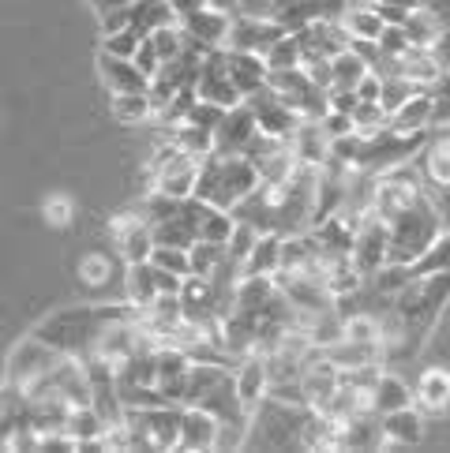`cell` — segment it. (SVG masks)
Listing matches in <instances>:
<instances>
[{
	"label": "cell",
	"instance_id": "cell-1",
	"mask_svg": "<svg viewBox=\"0 0 450 453\" xmlns=\"http://www.w3.org/2000/svg\"><path fill=\"white\" fill-rule=\"evenodd\" d=\"M143 315L132 303H98V307H72V311H57L38 326V334L45 342H53L64 356H79V360H90L94 349H98L102 334L112 322L136 319Z\"/></svg>",
	"mask_w": 450,
	"mask_h": 453
},
{
	"label": "cell",
	"instance_id": "cell-2",
	"mask_svg": "<svg viewBox=\"0 0 450 453\" xmlns=\"http://www.w3.org/2000/svg\"><path fill=\"white\" fill-rule=\"evenodd\" d=\"M446 300H450V270L424 273V278H413L406 288H398L394 315L401 322V352L421 349V342L439 322Z\"/></svg>",
	"mask_w": 450,
	"mask_h": 453
},
{
	"label": "cell",
	"instance_id": "cell-3",
	"mask_svg": "<svg viewBox=\"0 0 450 453\" xmlns=\"http://www.w3.org/2000/svg\"><path fill=\"white\" fill-rule=\"evenodd\" d=\"M312 416H315V404L267 397L248 416L244 449H304L308 446Z\"/></svg>",
	"mask_w": 450,
	"mask_h": 453
},
{
	"label": "cell",
	"instance_id": "cell-4",
	"mask_svg": "<svg viewBox=\"0 0 450 453\" xmlns=\"http://www.w3.org/2000/svg\"><path fill=\"white\" fill-rule=\"evenodd\" d=\"M391 225V244H387V266H413L431 244L439 240V233L446 229V218L439 210V199L424 191L416 196L406 210L387 221Z\"/></svg>",
	"mask_w": 450,
	"mask_h": 453
},
{
	"label": "cell",
	"instance_id": "cell-5",
	"mask_svg": "<svg viewBox=\"0 0 450 453\" xmlns=\"http://www.w3.org/2000/svg\"><path fill=\"white\" fill-rule=\"evenodd\" d=\"M260 173L244 154H206L199 161V176H196V199L211 203L218 210H233L244 203L255 188H260Z\"/></svg>",
	"mask_w": 450,
	"mask_h": 453
},
{
	"label": "cell",
	"instance_id": "cell-6",
	"mask_svg": "<svg viewBox=\"0 0 450 453\" xmlns=\"http://www.w3.org/2000/svg\"><path fill=\"white\" fill-rule=\"evenodd\" d=\"M64 360V352L53 345V342H45V337L35 330V334H27L23 342H15V349L8 352V364H4V386L15 394V397H23L27 394V386H35L42 375H50V371Z\"/></svg>",
	"mask_w": 450,
	"mask_h": 453
},
{
	"label": "cell",
	"instance_id": "cell-7",
	"mask_svg": "<svg viewBox=\"0 0 450 453\" xmlns=\"http://www.w3.org/2000/svg\"><path fill=\"white\" fill-rule=\"evenodd\" d=\"M387 244H391L387 218H379L372 206H364L361 214L353 218V255H349L364 281L387 266Z\"/></svg>",
	"mask_w": 450,
	"mask_h": 453
},
{
	"label": "cell",
	"instance_id": "cell-8",
	"mask_svg": "<svg viewBox=\"0 0 450 453\" xmlns=\"http://www.w3.org/2000/svg\"><path fill=\"white\" fill-rule=\"evenodd\" d=\"M109 236L112 248H117L120 263H147L154 251V229L147 218H139L136 210H120V214L109 218Z\"/></svg>",
	"mask_w": 450,
	"mask_h": 453
},
{
	"label": "cell",
	"instance_id": "cell-9",
	"mask_svg": "<svg viewBox=\"0 0 450 453\" xmlns=\"http://www.w3.org/2000/svg\"><path fill=\"white\" fill-rule=\"evenodd\" d=\"M181 285H184L181 278L158 270L151 258L147 263H128L124 266V300L132 307H139V311H147L162 293H181Z\"/></svg>",
	"mask_w": 450,
	"mask_h": 453
},
{
	"label": "cell",
	"instance_id": "cell-10",
	"mask_svg": "<svg viewBox=\"0 0 450 453\" xmlns=\"http://www.w3.org/2000/svg\"><path fill=\"white\" fill-rule=\"evenodd\" d=\"M416 169L436 199H450V127H431L424 147L416 150Z\"/></svg>",
	"mask_w": 450,
	"mask_h": 453
},
{
	"label": "cell",
	"instance_id": "cell-11",
	"mask_svg": "<svg viewBox=\"0 0 450 453\" xmlns=\"http://www.w3.org/2000/svg\"><path fill=\"white\" fill-rule=\"evenodd\" d=\"M181 30L191 45H199L203 53L211 50H225V42H229V30H233V15L229 12H218L214 4H206L191 15H181Z\"/></svg>",
	"mask_w": 450,
	"mask_h": 453
},
{
	"label": "cell",
	"instance_id": "cell-12",
	"mask_svg": "<svg viewBox=\"0 0 450 453\" xmlns=\"http://www.w3.org/2000/svg\"><path fill=\"white\" fill-rule=\"evenodd\" d=\"M248 109L255 112V120H260V132L267 135H282V139H293V132L300 127V112L289 105L282 94H275L270 87H263L260 94H252V98H244Z\"/></svg>",
	"mask_w": 450,
	"mask_h": 453
},
{
	"label": "cell",
	"instance_id": "cell-13",
	"mask_svg": "<svg viewBox=\"0 0 450 453\" xmlns=\"http://www.w3.org/2000/svg\"><path fill=\"white\" fill-rule=\"evenodd\" d=\"M196 94L203 102H214L221 109H233L244 98L237 94L233 79H229V68H225V50H211L203 53V64H199V75H196Z\"/></svg>",
	"mask_w": 450,
	"mask_h": 453
},
{
	"label": "cell",
	"instance_id": "cell-14",
	"mask_svg": "<svg viewBox=\"0 0 450 453\" xmlns=\"http://www.w3.org/2000/svg\"><path fill=\"white\" fill-rule=\"evenodd\" d=\"M154 360H158V394L166 401L184 404V386L191 375V364H196L191 352L173 342H162V345H154Z\"/></svg>",
	"mask_w": 450,
	"mask_h": 453
},
{
	"label": "cell",
	"instance_id": "cell-15",
	"mask_svg": "<svg viewBox=\"0 0 450 453\" xmlns=\"http://www.w3.org/2000/svg\"><path fill=\"white\" fill-rule=\"evenodd\" d=\"M282 35L289 30L275 19V15H233V30L225 50H248V53H267Z\"/></svg>",
	"mask_w": 450,
	"mask_h": 453
},
{
	"label": "cell",
	"instance_id": "cell-16",
	"mask_svg": "<svg viewBox=\"0 0 450 453\" xmlns=\"http://www.w3.org/2000/svg\"><path fill=\"white\" fill-rule=\"evenodd\" d=\"M255 135H260V120H255L248 102H240L233 109H225L221 124L214 127V150L218 154H244Z\"/></svg>",
	"mask_w": 450,
	"mask_h": 453
},
{
	"label": "cell",
	"instance_id": "cell-17",
	"mask_svg": "<svg viewBox=\"0 0 450 453\" xmlns=\"http://www.w3.org/2000/svg\"><path fill=\"white\" fill-rule=\"evenodd\" d=\"M233 382H237V397H240V404H244L248 416H252L255 404H263V401H267V394H270L267 360H263L260 352L240 356V360L233 364Z\"/></svg>",
	"mask_w": 450,
	"mask_h": 453
},
{
	"label": "cell",
	"instance_id": "cell-18",
	"mask_svg": "<svg viewBox=\"0 0 450 453\" xmlns=\"http://www.w3.org/2000/svg\"><path fill=\"white\" fill-rule=\"evenodd\" d=\"M94 68H98V79L109 94H136V90H151V79L136 68V60L128 57H112V53H102L94 57Z\"/></svg>",
	"mask_w": 450,
	"mask_h": 453
},
{
	"label": "cell",
	"instance_id": "cell-19",
	"mask_svg": "<svg viewBox=\"0 0 450 453\" xmlns=\"http://www.w3.org/2000/svg\"><path fill=\"white\" fill-rule=\"evenodd\" d=\"M218 427L221 419L206 412L203 404H184L181 412V449L184 453H206L218 446Z\"/></svg>",
	"mask_w": 450,
	"mask_h": 453
},
{
	"label": "cell",
	"instance_id": "cell-20",
	"mask_svg": "<svg viewBox=\"0 0 450 453\" xmlns=\"http://www.w3.org/2000/svg\"><path fill=\"white\" fill-rule=\"evenodd\" d=\"M413 404L424 416H446L450 412V371L424 367L413 382Z\"/></svg>",
	"mask_w": 450,
	"mask_h": 453
},
{
	"label": "cell",
	"instance_id": "cell-21",
	"mask_svg": "<svg viewBox=\"0 0 450 453\" xmlns=\"http://www.w3.org/2000/svg\"><path fill=\"white\" fill-rule=\"evenodd\" d=\"M225 68H229V79L240 98H252V94H260L267 87V60L263 53H248V50H225Z\"/></svg>",
	"mask_w": 450,
	"mask_h": 453
},
{
	"label": "cell",
	"instance_id": "cell-22",
	"mask_svg": "<svg viewBox=\"0 0 450 453\" xmlns=\"http://www.w3.org/2000/svg\"><path fill=\"white\" fill-rule=\"evenodd\" d=\"M338 449H387V434H383L379 412H361L338 424Z\"/></svg>",
	"mask_w": 450,
	"mask_h": 453
},
{
	"label": "cell",
	"instance_id": "cell-23",
	"mask_svg": "<svg viewBox=\"0 0 450 453\" xmlns=\"http://www.w3.org/2000/svg\"><path fill=\"white\" fill-rule=\"evenodd\" d=\"M383 419V434H387V446H421L424 431H428V416L416 409V404H406V409H394Z\"/></svg>",
	"mask_w": 450,
	"mask_h": 453
},
{
	"label": "cell",
	"instance_id": "cell-24",
	"mask_svg": "<svg viewBox=\"0 0 450 453\" xmlns=\"http://www.w3.org/2000/svg\"><path fill=\"white\" fill-rule=\"evenodd\" d=\"M431 120H436V90H416L406 105H398L387 117V127H394V132H428Z\"/></svg>",
	"mask_w": 450,
	"mask_h": 453
},
{
	"label": "cell",
	"instance_id": "cell-25",
	"mask_svg": "<svg viewBox=\"0 0 450 453\" xmlns=\"http://www.w3.org/2000/svg\"><path fill=\"white\" fill-rule=\"evenodd\" d=\"M79 285H87L90 293H98V288H109L112 281H117V273H124V263L117 255H105V251H87L83 258H79Z\"/></svg>",
	"mask_w": 450,
	"mask_h": 453
},
{
	"label": "cell",
	"instance_id": "cell-26",
	"mask_svg": "<svg viewBox=\"0 0 450 453\" xmlns=\"http://www.w3.org/2000/svg\"><path fill=\"white\" fill-rule=\"evenodd\" d=\"M289 142H293V150H297V157L304 161V165H327L330 135H327V127L319 120H300V127L293 132Z\"/></svg>",
	"mask_w": 450,
	"mask_h": 453
},
{
	"label": "cell",
	"instance_id": "cell-27",
	"mask_svg": "<svg viewBox=\"0 0 450 453\" xmlns=\"http://www.w3.org/2000/svg\"><path fill=\"white\" fill-rule=\"evenodd\" d=\"M342 27H345L349 42H376L387 23H383V15L376 12L372 0H353L342 15Z\"/></svg>",
	"mask_w": 450,
	"mask_h": 453
},
{
	"label": "cell",
	"instance_id": "cell-28",
	"mask_svg": "<svg viewBox=\"0 0 450 453\" xmlns=\"http://www.w3.org/2000/svg\"><path fill=\"white\" fill-rule=\"evenodd\" d=\"M282 270V233H260L244 263V278H275Z\"/></svg>",
	"mask_w": 450,
	"mask_h": 453
},
{
	"label": "cell",
	"instance_id": "cell-29",
	"mask_svg": "<svg viewBox=\"0 0 450 453\" xmlns=\"http://www.w3.org/2000/svg\"><path fill=\"white\" fill-rule=\"evenodd\" d=\"M406 404H413V386L401 375H394V371L383 367V375H379L376 390H372V412L387 416L394 409H406Z\"/></svg>",
	"mask_w": 450,
	"mask_h": 453
},
{
	"label": "cell",
	"instance_id": "cell-30",
	"mask_svg": "<svg viewBox=\"0 0 450 453\" xmlns=\"http://www.w3.org/2000/svg\"><path fill=\"white\" fill-rule=\"evenodd\" d=\"M169 23H181V15L173 12L169 0H132V30L143 38H151L154 30H162Z\"/></svg>",
	"mask_w": 450,
	"mask_h": 453
},
{
	"label": "cell",
	"instance_id": "cell-31",
	"mask_svg": "<svg viewBox=\"0 0 450 453\" xmlns=\"http://www.w3.org/2000/svg\"><path fill=\"white\" fill-rule=\"evenodd\" d=\"M368 72H372V64L353 50V45H345L342 53L330 57V90H357Z\"/></svg>",
	"mask_w": 450,
	"mask_h": 453
},
{
	"label": "cell",
	"instance_id": "cell-32",
	"mask_svg": "<svg viewBox=\"0 0 450 453\" xmlns=\"http://www.w3.org/2000/svg\"><path fill=\"white\" fill-rule=\"evenodd\" d=\"M109 112H112V120H120V124H128V127L158 120L154 102H151L147 90H136V94H109Z\"/></svg>",
	"mask_w": 450,
	"mask_h": 453
},
{
	"label": "cell",
	"instance_id": "cell-33",
	"mask_svg": "<svg viewBox=\"0 0 450 453\" xmlns=\"http://www.w3.org/2000/svg\"><path fill=\"white\" fill-rule=\"evenodd\" d=\"M166 135L176 142V150L196 157V161H203L206 154H214V132H206V127H199V124L181 120V124H173Z\"/></svg>",
	"mask_w": 450,
	"mask_h": 453
},
{
	"label": "cell",
	"instance_id": "cell-34",
	"mask_svg": "<svg viewBox=\"0 0 450 453\" xmlns=\"http://www.w3.org/2000/svg\"><path fill=\"white\" fill-rule=\"evenodd\" d=\"M406 35H409V45H424V50H436V42L443 38V23H439V15L431 12V8H413L409 15H406Z\"/></svg>",
	"mask_w": 450,
	"mask_h": 453
},
{
	"label": "cell",
	"instance_id": "cell-35",
	"mask_svg": "<svg viewBox=\"0 0 450 453\" xmlns=\"http://www.w3.org/2000/svg\"><path fill=\"white\" fill-rule=\"evenodd\" d=\"M154 229V244H166V248H191L196 244V229H191V221L176 210L173 218H166V221H158V225H151Z\"/></svg>",
	"mask_w": 450,
	"mask_h": 453
},
{
	"label": "cell",
	"instance_id": "cell-36",
	"mask_svg": "<svg viewBox=\"0 0 450 453\" xmlns=\"http://www.w3.org/2000/svg\"><path fill=\"white\" fill-rule=\"evenodd\" d=\"M188 255H191V273H199V278H214L225 266V244H211V240H196Z\"/></svg>",
	"mask_w": 450,
	"mask_h": 453
},
{
	"label": "cell",
	"instance_id": "cell-37",
	"mask_svg": "<svg viewBox=\"0 0 450 453\" xmlns=\"http://www.w3.org/2000/svg\"><path fill=\"white\" fill-rule=\"evenodd\" d=\"M263 60H267V68L270 72H289V68H300V60H304V53H300V42H297V35H282L270 50L263 53Z\"/></svg>",
	"mask_w": 450,
	"mask_h": 453
},
{
	"label": "cell",
	"instance_id": "cell-38",
	"mask_svg": "<svg viewBox=\"0 0 450 453\" xmlns=\"http://www.w3.org/2000/svg\"><path fill=\"white\" fill-rule=\"evenodd\" d=\"M42 218H45V225H50V229H72V221H75V203H72V196H64V191H53V196H45Z\"/></svg>",
	"mask_w": 450,
	"mask_h": 453
},
{
	"label": "cell",
	"instance_id": "cell-39",
	"mask_svg": "<svg viewBox=\"0 0 450 453\" xmlns=\"http://www.w3.org/2000/svg\"><path fill=\"white\" fill-rule=\"evenodd\" d=\"M151 263H154L158 270L173 273V278H181V281L191 273V255H188V248H166V244H154Z\"/></svg>",
	"mask_w": 450,
	"mask_h": 453
},
{
	"label": "cell",
	"instance_id": "cell-40",
	"mask_svg": "<svg viewBox=\"0 0 450 453\" xmlns=\"http://www.w3.org/2000/svg\"><path fill=\"white\" fill-rule=\"evenodd\" d=\"M151 42H154L158 57H162V64L176 60V57H181V53L188 50V38H184L181 23H169V27H162V30H154V35H151Z\"/></svg>",
	"mask_w": 450,
	"mask_h": 453
},
{
	"label": "cell",
	"instance_id": "cell-41",
	"mask_svg": "<svg viewBox=\"0 0 450 453\" xmlns=\"http://www.w3.org/2000/svg\"><path fill=\"white\" fill-rule=\"evenodd\" d=\"M421 90V87H413L409 79H401V75H383V94H379V105L387 109V117L398 109V105H406L413 94Z\"/></svg>",
	"mask_w": 450,
	"mask_h": 453
},
{
	"label": "cell",
	"instance_id": "cell-42",
	"mask_svg": "<svg viewBox=\"0 0 450 453\" xmlns=\"http://www.w3.org/2000/svg\"><path fill=\"white\" fill-rule=\"evenodd\" d=\"M139 42H143V35H136V30L128 27V30H117V35H102L98 50H102V53H112V57H128V60H132L136 50H139Z\"/></svg>",
	"mask_w": 450,
	"mask_h": 453
},
{
	"label": "cell",
	"instance_id": "cell-43",
	"mask_svg": "<svg viewBox=\"0 0 450 453\" xmlns=\"http://www.w3.org/2000/svg\"><path fill=\"white\" fill-rule=\"evenodd\" d=\"M376 45H379V53L383 57H398V53H406L409 50V35H406V27H383V35L376 38Z\"/></svg>",
	"mask_w": 450,
	"mask_h": 453
},
{
	"label": "cell",
	"instance_id": "cell-44",
	"mask_svg": "<svg viewBox=\"0 0 450 453\" xmlns=\"http://www.w3.org/2000/svg\"><path fill=\"white\" fill-rule=\"evenodd\" d=\"M221 117H225V109H221V105L199 98L196 105H191V112H188V124H199V127H206V132H214V127L221 124Z\"/></svg>",
	"mask_w": 450,
	"mask_h": 453
},
{
	"label": "cell",
	"instance_id": "cell-45",
	"mask_svg": "<svg viewBox=\"0 0 450 453\" xmlns=\"http://www.w3.org/2000/svg\"><path fill=\"white\" fill-rule=\"evenodd\" d=\"M132 60H136V68L147 75V79H154L158 72H162V57H158V50H154V42H151V38H143V42H139V50H136Z\"/></svg>",
	"mask_w": 450,
	"mask_h": 453
},
{
	"label": "cell",
	"instance_id": "cell-46",
	"mask_svg": "<svg viewBox=\"0 0 450 453\" xmlns=\"http://www.w3.org/2000/svg\"><path fill=\"white\" fill-rule=\"evenodd\" d=\"M128 27H132V4L109 12V15H98V30H102V35H117V30H128Z\"/></svg>",
	"mask_w": 450,
	"mask_h": 453
},
{
	"label": "cell",
	"instance_id": "cell-47",
	"mask_svg": "<svg viewBox=\"0 0 450 453\" xmlns=\"http://www.w3.org/2000/svg\"><path fill=\"white\" fill-rule=\"evenodd\" d=\"M379 94H383V75L379 72H368L357 87V102L361 105H379Z\"/></svg>",
	"mask_w": 450,
	"mask_h": 453
},
{
	"label": "cell",
	"instance_id": "cell-48",
	"mask_svg": "<svg viewBox=\"0 0 450 453\" xmlns=\"http://www.w3.org/2000/svg\"><path fill=\"white\" fill-rule=\"evenodd\" d=\"M87 4L94 8V15H109V12H117V8H128L132 0H87Z\"/></svg>",
	"mask_w": 450,
	"mask_h": 453
},
{
	"label": "cell",
	"instance_id": "cell-49",
	"mask_svg": "<svg viewBox=\"0 0 450 453\" xmlns=\"http://www.w3.org/2000/svg\"><path fill=\"white\" fill-rule=\"evenodd\" d=\"M211 4H214L218 12H229V15H237V8H240V0H211Z\"/></svg>",
	"mask_w": 450,
	"mask_h": 453
}]
</instances>
